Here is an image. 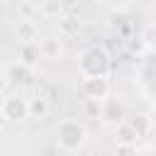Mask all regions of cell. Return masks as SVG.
<instances>
[{
  "mask_svg": "<svg viewBox=\"0 0 156 156\" xmlns=\"http://www.w3.org/2000/svg\"><path fill=\"white\" fill-rule=\"evenodd\" d=\"M78 68L85 76H107L110 71V56L102 46H90L88 51H83L80 61H78Z\"/></svg>",
  "mask_w": 156,
  "mask_h": 156,
  "instance_id": "6da1fadb",
  "label": "cell"
},
{
  "mask_svg": "<svg viewBox=\"0 0 156 156\" xmlns=\"http://www.w3.org/2000/svg\"><path fill=\"white\" fill-rule=\"evenodd\" d=\"M85 141V127L78 119H63L58 124V146L66 151H78Z\"/></svg>",
  "mask_w": 156,
  "mask_h": 156,
  "instance_id": "7a4b0ae2",
  "label": "cell"
},
{
  "mask_svg": "<svg viewBox=\"0 0 156 156\" xmlns=\"http://www.w3.org/2000/svg\"><path fill=\"white\" fill-rule=\"evenodd\" d=\"M2 112L7 117V122H22L24 117H29V100H24L22 95H7L2 100Z\"/></svg>",
  "mask_w": 156,
  "mask_h": 156,
  "instance_id": "3957f363",
  "label": "cell"
},
{
  "mask_svg": "<svg viewBox=\"0 0 156 156\" xmlns=\"http://www.w3.org/2000/svg\"><path fill=\"white\" fill-rule=\"evenodd\" d=\"M83 95L90 100H105L110 95L107 76H85L83 78Z\"/></svg>",
  "mask_w": 156,
  "mask_h": 156,
  "instance_id": "277c9868",
  "label": "cell"
},
{
  "mask_svg": "<svg viewBox=\"0 0 156 156\" xmlns=\"http://www.w3.org/2000/svg\"><path fill=\"white\" fill-rule=\"evenodd\" d=\"M37 49H39V56L46 61H58L63 56V41L58 37H44L41 41H37Z\"/></svg>",
  "mask_w": 156,
  "mask_h": 156,
  "instance_id": "5b68a950",
  "label": "cell"
},
{
  "mask_svg": "<svg viewBox=\"0 0 156 156\" xmlns=\"http://www.w3.org/2000/svg\"><path fill=\"white\" fill-rule=\"evenodd\" d=\"M17 37L22 39V44L39 41V27H37V22L29 20V17H22L20 20V27H17Z\"/></svg>",
  "mask_w": 156,
  "mask_h": 156,
  "instance_id": "8992f818",
  "label": "cell"
},
{
  "mask_svg": "<svg viewBox=\"0 0 156 156\" xmlns=\"http://www.w3.org/2000/svg\"><path fill=\"white\" fill-rule=\"evenodd\" d=\"M29 76H32V71H29V63H24V61H17V63H10L7 66V78H10L12 85L27 83Z\"/></svg>",
  "mask_w": 156,
  "mask_h": 156,
  "instance_id": "52a82bcc",
  "label": "cell"
},
{
  "mask_svg": "<svg viewBox=\"0 0 156 156\" xmlns=\"http://www.w3.org/2000/svg\"><path fill=\"white\" fill-rule=\"evenodd\" d=\"M115 139H117V144H136V139H141V136L136 134V129L129 122H122L115 127Z\"/></svg>",
  "mask_w": 156,
  "mask_h": 156,
  "instance_id": "ba28073f",
  "label": "cell"
},
{
  "mask_svg": "<svg viewBox=\"0 0 156 156\" xmlns=\"http://www.w3.org/2000/svg\"><path fill=\"white\" fill-rule=\"evenodd\" d=\"M49 110H51V105H49V100H46L44 95H37V98L29 100V117L44 119V117L49 115Z\"/></svg>",
  "mask_w": 156,
  "mask_h": 156,
  "instance_id": "9c48e42d",
  "label": "cell"
},
{
  "mask_svg": "<svg viewBox=\"0 0 156 156\" xmlns=\"http://www.w3.org/2000/svg\"><path fill=\"white\" fill-rule=\"evenodd\" d=\"M78 29H80V20L76 15H66L58 20V34L61 37H73V34H78Z\"/></svg>",
  "mask_w": 156,
  "mask_h": 156,
  "instance_id": "30bf717a",
  "label": "cell"
},
{
  "mask_svg": "<svg viewBox=\"0 0 156 156\" xmlns=\"http://www.w3.org/2000/svg\"><path fill=\"white\" fill-rule=\"evenodd\" d=\"M129 124L136 129V134H139V136H146V134H149V129H151V122H149L146 117H136V119H129Z\"/></svg>",
  "mask_w": 156,
  "mask_h": 156,
  "instance_id": "8fae6325",
  "label": "cell"
},
{
  "mask_svg": "<svg viewBox=\"0 0 156 156\" xmlns=\"http://www.w3.org/2000/svg\"><path fill=\"white\" fill-rule=\"evenodd\" d=\"M119 115H122V107L110 102L107 107H102V115H100V117H102V119H107V122H115V119H119Z\"/></svg>",
  "mask_w": 156,
  "mask_h": 156,
  "instance_id": "7c38bea8",
  "label": "cell"
},
{
  "mask_svg": "<svg viewBox=\"0 0 156 156\" xmlns=\"http://www.w3.org/2000/svg\"><path fill=\"white\" fill-rule=\"evenodd\" d=\"M139 39H141L146 46H156V24H146Z\"/></svg>",
  "mask_w": 156,
  "mask_h": 156,
  "instance_id": "4fadbf2b",
  "label": "cell"
},
{
  "mask_svg": "<svg viewBox=\"0 0 156 156\" xmlns=\"http://www.w3.org/2000/svg\"><path fill=\"white\" fill-rule=\"evenodd\" d=\"M7 124V117H5V112H2V107H0V129Z\"/></svg>",
  "mask_w": 156,
  "mask_h": 156,
  "instance_id": "5bb4252c",
  "label": "cell"
}]
</instances>
